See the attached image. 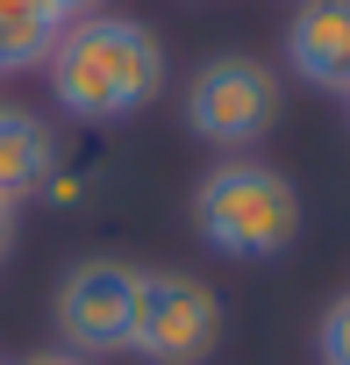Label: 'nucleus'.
Returning <instances> with one entry per match:
<instances>
[{
    "mask_svg": "<svg viewBox=\"0 0 350 365\" xmlns=\"http://www.w3.org/2000/svg\"><path fill=\"white\" fill-rule=\"evenodd\" d=\"M222 294L193 272H143L129 308V358L143 365H208L222 351Z\"/></svg>",
    "mask_w": 350,
    "mask_h": 365,
    "instance_id": "nucleus-3",
    "label": "nucleus"
},
{
    "mask_svg": "<svg viewBox=\"0 0 350 365\" xmlns=\"http://www.w3.org/2000/svg\"><path fill=\"white\" fill-rule=\"evenodd\" d=\"M43 72H51V101L72 122H86V129L143 115L164 93V79H171L157 29L136 22V15H86V22H72L51 43Z\"/></svg>",
    "mask_w": 350,
    "mask_h": 365,
    "instance_id": "nucleus-1",
    "label": "nucleus"
},
{
    "mask_svg": "<svg viewBox=\"0 0 350 365\" xmlns=\"http://www.w3.org/2000/svg\"><path fill=\"white\" fill-rule=\"evenodd\" d=\"M65 36L51 0H0V72H36L51 58V43Z\"/></svg>",
    "mask_w": 350,
    "mask_h": 365,
    "instance_id": "nucleus-8",
    "label": "nucleus"
},
{
    "mask_svg": "<svg viewBox=\"0 0 350 365\" xmlns=\"http://www.w3.org/2000/svg\"><path fill=\"white\" fill-rule=\"evenodd\" d=\"M58 172V129L36 108H0V201L22 208Z\"/></svg>",
    "mask_w": 350,
    "mask_h": 365,
    "instance_id": "nucleus-7",
    "label": "nucleus"
},
{
    "mask_svg": "<svg viewBox=\"0 0 350 365\" xmlns=\"http://www.w3.org/2000/svg\"><path fill=\"white\" fill-rule=\"evenodd\" d=\"M193 237L215 251V258H236V265H272L300 244V194L293 179L265 158H222L193 179Z\"/></svg>",
    "mask_w": 350,
    "mask_h": 365,
    "instance_id": "nucleus-2",
    "label": "nucleus"
},
{
    "mask_svg": "<svg viewBox=\"0 0 350 365\" xmlns=\"http://www.w3.org/2000/svg\"><path fill=\"white\" fill-rule=\"evenodd\" d=\"M136 265L129 258H79L58 272V294H51V322H58V344L79 351V358H107V351H129V308H136Z\"/></svg>",
    "mask_w": 350,
    "mask_h": 365,
    "instance_id": "nucleus-5",
    "label": "nucleus"
},
{
    "mask_svg": "<svg viewBox=\"0 0 350 365\" xmlns=\"http://www.w3.org/2000/svg\"><path fill=\"white\" fill-rule=\"evenodd\" d=\"M8 258H15V208L0 201V272H8Z\"/></svg>",
    "mask_w": 350,
    "mask_h": 365,
    "instance_id": "nucleus-12",
    "label": "nucleus"
},
{
    "mask_svg": "<svg viewBox=\"0 0 350 365\" xmlns=\"http://www.w3.org/2000/svg\"><path fill=\"white\" fill-rule=\"evenodd\" d=\"M15 365H93V358H79V351L51 344V351H29V358H15Z\"/></svg>",
    "mask_w": 350,
    "mask_h": 365,
    "instance_id": "nucleus-11",
    "label": "nucleus"
},
{
    "mask_svg": "<svg viewBox=\"0 0 350 365\" xmlns=\"http://www.w3.org/2000/svg\"><path fill=\"white\" fill-rule=\"evenodd\" d=\"M314 358L322 365H350V294H336L314 322Z\"/></svg>",
    "mask_w": 350,
    "mask_h": 365,
    "instance_id": "nucleus-9",
    "label": "nucleus"
},
{
    "mask_svg": "<svg viewBox=\"0 0 350 365\" xmlns=\"http://www.w3.org/2000/svg\"><path fill=\"white\" fill-rule=\"evenodd\" d=\"M279 101H286V86H279V72H272L265 58L222 51V58H208V65L186 79V129H193L201 143L243 158L250 143H265V136L279 129Z\"/></svg>",
    "mask_w": 350,
    "mask_h": 365,
    "instance_id": "nucleus-4",
    "label": "nucleus"
},
{
    "mask_svg": "<svg viewBox=\"0 0 350 365\" xmlns=\"http://www.w3.org/2000/svg\"><path fill=\"white\" fill-rule=\"evenodd\" d=\"M286 72L314 93H350V0H300L286 22Z\"/></svg>",
    "mask_w": 350,
    "mask_h": 365,
    "instance_id": "nucleus-6",
    "label": "nucleus"
},
{
    "mask_svg": "<svg viewBox=\"0 0 350 365\" xmlns=\"http://www.w3.org/2000/svg\"><path fill=\"white\" fill-rule=\"evenodd\" d=\"M343 108H350V93H343Z\"/></svg>",
    "mask_w": 350,
    "mask_h": 365,
    "instance_id": "nucleus-13",
    "label": "nucleus"
},
{
    "mask_svg": "<svg viewBox=\"0 0 350 365\" xmlns=\"http://www.w3.org/2000/svg\"><path fill=\"white\" fill-rule=\"evenodd\" d=\"M58 8V22L72 29V22H86V15H107V0H51Z\"/></svg>",
    "mask_w": 350,
    "mask_h": 365,
    "instance_id": "nucleus-10",
    "label": "nucleus"
}]
</instances>
